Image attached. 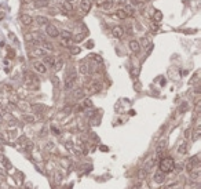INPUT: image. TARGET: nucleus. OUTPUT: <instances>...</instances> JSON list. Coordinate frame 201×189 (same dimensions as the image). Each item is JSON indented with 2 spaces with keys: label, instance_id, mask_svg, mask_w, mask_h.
<instances>
[{
  "label": "nucleus",
  "instance_id": "1",
  "mask_svg": "<svg viewBox=\"0 0 201 189\" xmlns=\"http://www.w3.org/2000/svg\"><path fill=\"white\" fill-rule=\"evenodd\" d=\"M174 168H175V162L172 158L161 159V162H160V171H163V173H171V171H174Z\"/></svg>",
  "mask_w": 201,
  "mask_h": 189
},
{
  "label": "nucleus",
  "instance_id": "2",
  "mask_svg": "<svg viewBox=\"0 0 201 189\" xmlns=\"http://www.w3.org/2000/svg\"><path fill=\"white\" fill-rule=\"evenodd\" d=\"M76 79H77L76 72H74V70H72L70 73H68L66 79H65V87H66V89H72V87H73V84L76 83Z\"/></svg>",
  "mask_w": 201,
  "mask_h": 189
},
{
  "label": "nucleus",
  "instance_id": "3",
  "mask_svg": "<svg viewBox=\"0 0 201 189\" xmlns=\"http://www.w3.org/2000/svg\"><path fill=\"white\" fill-rule=\"evenodd\" d=\"M46 33H47L50 37H58L59 36V31L58 28L53 25V24H47L46 25Z\"/></svg>",
  "mask_w": 201,
  "mask_h": 189
},
{
  "label": "nucleus",
  "instance_id": "4",
  "mask_svg": "<svg viewBox=\"0 0 201 189\" xmlns=\"http://www.w3.org/2000/svg\"><path fill=\"white\" fill-rule=\"evenodd\" d=\"M61 10H62L64 14H72V13H73V4L69 3V1H64V3L61 4Z\"/></svg>",
  "mask_w": 201,
  "mask_h": 189
},
{
  "label": "nucleus",
  "instance_id": "5",
  "mask_svg": "<svg viewBox=\"0 0 201 189\" xmlns=\"http://www.w3.org/2000/svg\"><path fill=\"white\" fill-rule=\"evenodd\" d=\"M80 8L84 14H87L91 8V0H80Z\"/></svg>",
  "mask_w": 201,
  "mask_h": 189
},
{
  "label": "nucleus",
  "instance_id": "6",
  "mask_svg": "<svg viewBox=\"0 0 201 189\" xmlns=\"http://www.w3.org/2000/svg\"><path fill=\"white\" fill-rule=\"evenodd\" d=\"M112 35H113V37H116V39H121L124 36V29L121 27H114L112 29Z\"/></svg>",
  "mask_w": 201,
  "mask_h": 189
},
{
  "label": "nucleus",
  "instance_id": "7",
  "mask_svg": "<svg viewBox=\"0 0 201 189\" xmlns=\"http://www.w3.org/2000/svg\"><path fill=\"white\" fill-rule=\"evenodd\" d=\"M130 50L132 51V53H135V54H138L139 51H141V44H139V42L138 40H131L130 42Z\"/></svg>",
  "mask_w": 201,
  "mask_h": 189
},
{
  "label": "nucleus",
  "instance_id": "8",
  "mask_svg": "<svg viewBox=\"0 0 201 189\" xmlns=\"http://www.w3.org/2000/svg\"><path fill=\"white\" fill-rule=\"evenodd\" d=\"M196 166H198V160H197V158L194 156V158H191L190 160H189L187 166H186V170L190 173V171H193V170H194V167H196Z\"/></svg>",
  "mask_w": 201,
  "mask_h": 189
},
{
  "label": "nucleus",
  "instance_id": "9",
  "mask_svg": "<svg viewBox=\"0 0 201 189\" xmlns=\"http://www.w3.org/2000/svg\"><path fill=\"white\" fill-rule=\"evenodd\" d=\"M100 89H102L100 83H98V82H94V83L90 84V87H88V93L94 94V93H98V91H100Z\"/></svg>",
  "mask_w": 201,
  "mask_h": 189
},
{
  "label": "nucleus",
  "instance_id": "10",
  "mask_svg": "<svg viewBox=\"0 0 201 189\" xmlns=\"http://www.w3.org/2000/svg\"><path fill=\"white\" fill-rule=\"evenodd\" d=\"M21 22L24 24V25H32L33 18L30 15H28V14H22L21 15Z\"/></svg>",
  "mask_w": 201,
  "mask_h": 189
},
{
  "label": "nucleus",
  "instance_id": "11",
  "mask_svg": "<svg viewBox=\"0 0 201 189\" xmlns=\"http://www.w3.org/2000/svg\"><path fill=\"white\" fill-rule=\"evenodd\" d=\"M35 69H36L39 73H46L47 72V68L43 62H35Z\"/></svg>",
  "mask_w": 201,
  "mask_h": 189
},
{
  "label": "nucleus",
  "instance_id": "12",
  "mask_svg": "<svg viewBox=\"0 0 201 189\" xmlns=\"http://www.w3.org/2000/svg\"><path fill=\"white\" fill-rule=\"evenodd\" d=\"M116 15L119 17L120 20H127L128 17H130V14H128V13L124 10V8H119V10L116 11Z\"/></svg>",
  "mask_w": 201,
  "mask_h": 189
},
{
  "label": "nucleus",
  "instance_id": "13",
  "mask_svg": "<svg viewBox=\"0 0 201 189\" xmlns=\"http://www.w3.org/2000/svg\"><path fill=\"white\" fill-rule=\"evenodd\" d=\"M24 77H25V82H26V84H29V86H30V84H33V83H37V79H36V77H33L32 75L29 73V72H26Z\"/></svg>",
  "mask_w": 201,
  "mask_h": 189
},
{
  "label": "nucleus",
  "instance_id": "14",
  "mask_svg": "<svg viewBox=\"0 0 201 189\" xmlns=\"http://www.w3.org/2000/svg\"><path fill=\"white\" fill-rule=\"evenodd\" d=\"M40 42H42V46H43V48H46V50H48V51H53L54 50V46L51 44L50 42H47V40H44V39H40Z\"/></svg>",
  "mask_w": 201,
  "mask_h": 189
},
{
  "label": "nucleus",
  "instance_id": "15",
  "mask_svg": "<svg viewBox=\"0 0 201 189\" xmlns=\"http://www.w3.org/2000/svg\"><path fill=\"white\" fill-rule=\"evenodd\" d=\"M164 174H163V171H157V173L154 174V181L156 182H159V184H161V182H164Z\"/></svg>",
  "mask_w": 201,
  "mask_h": 189
},
{
  "label": "nucleus",
  "instance_id": "16",
  "mask_svg": "<svg viewBox=\"0 0 201 189\" xmlns=\"http://www.w3.org/2000/svg\"><path fill=\"white\" fill-rule=\"evenodd\" d=\"M167 146V141L165 139H160L159 144H157V153H161Z\"/></svg>",
  "mask_w": 201,
  "mask_h": 189
},
{
  "label": "nucleus",
  "instance_id": "17",
  "mask_svg": "<svg viewBox=\"0 0 201 189\" xmlns=\"http://www.w3.org/2000/svg\"><path fill=\"white\" fill-rule=\"evenodd\" d=\"M54 62H55V58L54 57H51V55H46V57H44V65L54 66Z\"/></svg>",
  "mask_w": 201,
  "mask_h": 189
},
{
  "label": "nucleus",
  "instance_id": "18",
  "mask_svg": "<svg viewBox=\"0 0 201 189\" xmlns=\"http://www.w3.org/2000/svg\"><path fill=\"white\" fill-rule=\"evenodd\" d=\"M79 70H80V73L81 75H87L88 73V65L85 62H81L80 63V66H79Z\"/></svg>",
  "mask_w": 201,
  "mask_h": 189
},
{
  "label": "nucleus",
  "instance_id": "19",
  "mask_svg": "<svg viewBox=\"0 0 201 189\" xmlns=\"http://www.w3.org/2000/svg\"><path fill=\"white\" fill-rule=\"evenodd\" d=\"M62 63H64V61H62V58H55V62H54V68H55V70H59V69L62 68Z\"/></svg>",
  "mask_w": 201,
  "mask_h": 189
},
{
  "label": "nucleus",
  "instance_id": "20",
  "mask_svg": "<svg viewBox=\"0 0 201 189\" xmlns=\"http://www.w3.org/2000/svg\"><path fill=\"white\" fill-rule=\"evenodd\" d=\"M61 46H64V47H66V48H69L72 44H70V39H65V37H61Z\"/></svg>",
  "mask_w": 201,
  "mask_h": 189
},
{
  "label": "nucleus",
  "instance_id": "21",
  "mask_svg": "<svg viewBox=\"0 0 201 189\" xmlns=\"http://www.w3.org/2000/svg\"><path fill=\"white\" fill-rule=\"evenodd\" d=\"M161 20H163V13H161V11H156V13H154V17H153V21L160 22Z\"/></svg>",
  "mask_w": 201,
  "mask_h": 189
},
{
  "label": "nucleus",
  "instance_id": "22",
  "mask_svg": "<svg viewBox=\"0 0 201 189\" xmlns=\"http://www.w3.org/2000/svg\"><path fill=\"white\" fill-rule=\"evenodd\" d=\"M59 37H65V39H70L72 40V33L68 31H62L59 32Z\"/></svg>",
  "mask_w": 201,
  "mask_h": 189
},
{
  "label": "nucleus",
  "instance_id": "23",
  "mask_svg": "<svg viewBox=\"0 0 201 189\" xmlns=\"http://www.w3.org/2000/svg\"><path fill=\"white\" fill-rule=\"evenodd\" d=\"M24 148H25V151H32V149H33V142L28 141L26 138H25V144H24Z\"/></svg>",
  "mask_w": 201,
  "mask_h": 189
},
{
  "label": "nucleus",
  "instance_id": "24",
  "mask_svg": "<svg viewBox=\"0 0 201 189\" xmlns=\"http://www.w3.org/2000/svg\"><path fill=\"white\" fill-rule=\"evenodd\" d=\"M96 6H102V7H109L110 3H109V0H96Z\"/></svg>",
  "mask_w": 201,
  "mask_h": 189
},
{
  "label": "nucleus",
  "instance_id": "25",
  "mask_svg": "<svg viewBox=\"0 0 201 189\" xmlns=\"http://www.w3.org/2000/svg\"><path fill=\"white\" fill-rule=\"evenodd\" d=\"M90 58L94 61V62H96V63H100L102 62V57L100 55H98V54H92V55H90Z\"/></svg>",
  "mask_w": 201,
  "mask_h": 189
},
{
  "label": "nucleus",
  "instance_id": "26",
  "mask_svg": "<svg viewBox=\"0 0 201 189\" xmlns=\"http://www.w3.org/2000/svg\"><path fill=\"white\" fill-rule=\"evenodd\" d=\"M36 20H37V22H39L40 25H47L48 24V20L47 18H44V17H37Z\"/></svg>",
  "mask_w": 201,
  "mask_h": 189
},
{
  "label": "nucleus",
  "instance_id": "27",
  "mask_svg": "<svg viewBox=\"0 0 201 189\" xmlns=\"http://www.w3.org/2000/svg\"><path fill=\"white\" fill-rule=\"evenodd\" d=\"M83 97H84V94H83V90H77V91L74 93V98H76V100L83 98Z\"/></svg>",
  "mask_w": 201,
  "mask_h": 189
},
{
  "label": "nucleus",
  "instance_id": "28",
  "mask_svg": "<svg viewBox=\"0 0 201 189\" xmlns=\"http://www.w3.org/2000/svg\"><path fill=\"white\" fill-rule=\"evenodd\" d=\"M186 148H187V145H186V144H182V145L178 148V152L183 155V153H186Z\"/></svg>",
  "mask_w": 201,
  "mask_h": 189
},
{
  "label": "nucleus",
  "instance_id": "29",
  "mask_svg": "<svg viewBox=\"0 0 201 189\" xmlns=\"http://www.w3.org/2000/svg\"><path fill=\"white\" fill-rule=\"evenodd\" d=\"M84 36H85V33H81V35H76V36H74V40H76V42H81V40H83V39H84Z\"/></svg>",
  "mask_w": 201,
  "mask_h": 189
},
{
  "label": "nucleus",
  "instance_id": "30",
  "mask_svg": "<svg viewBox=\"0 0 201 189\" xmlns=\"http://www.w3.org/2000/svg\"><path fill=\"white\" fill-rule=\"evenodd\" d=\"M70 51H72V54H79L80 51H81V48L80 47H72V46H70Z\"/></svg>",
  "mask_w": 201,
  "mask_h": 189
},
{
  "label": "nucleus",
  "instance_id": "31",
  "mask_svg": "<svg viewBox=\"0 0 201 189\" xmlns=\"http://www.w3.org/2000/svg\"><path fill=\"white\" fill-rule=\"evenodd\" d=\"M83 105H84L85 108H91V106H92V102H91V100H84L83 101Z\"/></svg>",
  "mask_w": 201,
  "mask_h": 189
},
{
  "label": "nucleus",
  "instance_id": "32",
  "mask_svg": "<svg viewBox=\"0 0 201 189\" xmlns=\"http://www.w3.org/2000/svg\"><path fill=\"white\" fill-rule=\"evenodd\" d=\"M200 133H201L200 127H197L196 131H194V135H193V138H194V139H198V137H200Z\"/></svg>",
  "mask_w": 201,
  "mask_h": 189
},
{
  "label": "nucleus",
  "instance_id": "33",
  "mask_svg": "<svg viewBox=\"0 0 201 189\" xmlns=\"http://www.w3.org/2000/svg\"><path fill=\"white\" fill-rule=\"evenodd\" d=\"M24 120L28 123H32V121H35V117L33 116H24Z\"/></svg>",
  "mask_w": 201,
  "mask_h": 189
},
{
  "label": "nucleus",
  "instance_id": "34",
  "mask_svg": "<svg viewBox=\"0 0 201 189\" xmlns=\"http://www.w3.org/2000/svg\"><path fill=\"white\" fill-rule=\"evenodd\" d=\"M6 15V11H4V7H0V20H3Z\"/></svg>",
  "mask_w": 201,
  "mask_h": 189
},
{
  "label": "nucleus",
  "instance_id": "35",
  "mask_svg": "<svg viewBox=\"0 0 201 189\" xmlns=\"http://www.w3.org/2000/svg\"><path fill=\"white\" fill-rule=\"evenodd\" d=\"M186 109H187V104H186V102H185V104L182 105V109H180V112H185Z\"/></svg>",
  "mask_w": 201,
  "mask_h": 189
},
{
  "label": "nucleus",
  "instance_id": "36",
  "mask_svg": "<svg viewBox=\"0 0 201 189\" xmlns=\"http://www.w3.org/2000/svg\"><path fill=\"white\" fill-rule=\"evenodd\" d=\"M143 46H145V47H148V46H149V40H148V39H143Z\"/></svg>",
  "mask_w": 201,
  "mask_h": 189
},
{
  "label": "nucleus",
  "instance_id": "37",
  "mask_svg": "<svg viewBox=\"0 0 201 189\" xmlns=\"http://www.w3.org/2000/svg\"><path fill=\"white\" fill-rule=\"evenodd\" d=\"M152 29H153V32H157L159 31V27H156V25L153 24V25H152Z\"/></svg>",
  "mask_w": 201,
  "mask_h": 189
},
{
  "label": "nucleus",
  "instance_id": "38",
  "mask_svg": "<svg viewBox=\"0 0 201 189\" xmlns=\"http://www.w3.org/2000/svg\"><path fill=\"white\" fill-rule=\"evenodd\" d=\"M87 47H88V48H92V47H94V43H92V42L88 43V44H87Z\"/></svg>",
  "mask_w": 201,
  "mask_h": 189
},
{
  "label": "nucleus",
  "instance_id": "39",
  "mask_svg": "<svg viewBox=\"0 0 201 189\" xmlns=\"http://www.w3.org/2000/svg\"><path fill=\"white\" fill-rule=\"evenodd\" d=\"M53 131H54V134H59V130H57L55 127H53Z\"/></svg>",
  "mask_w": 201,
  "mask_h": 189
},
{
  "label": "nucleus",
  "instance_id": "40",
  "mask_svg": "<svg viewBox=\"0 0 201 189\" xmlns=\"http://www.w3.org/2000/svg\"><path fill=\"white\" fill-rule=\"evenodd\" d=\"M178 188V185H172V186H169V188H167V189H176Z\"/></svg>",
  "mask_w": 201,
  "mask_h": 189
},
{
  "label": "nucleus",
  "instance_id": "41",
  "mask_svg": "<svg viewBox=\"0 0 201 189\" xmlns=\"http://www.w3.org/2000/svg\"><path fill=\"white\" fill-rule=\"evenodd\" d=\"M139 186H141V185H139V184H138L137 186H135V185H134V186H132V188H131V189H139Z\"/></svg>",
  "mask_w": 201,
  "mask_h": 189
},
{
  "label": "nucleus",
  "instance_id": "42",
  "mask_svg": "<svg viewBox=\"0 0 201 189\" xmlns=\"http://www.w3.org/2000/svg\"><path fill=\"white\" fill-rule=\"evenodd\" d=\"M120 1H121V3H125V1H127V0H120Z\"/></svg>",
  "mask_w": 201,
  "mask_h": 189
},
{
  "label": "nucleus",
  "instance_id": "43",
  "mask_svg": "<svg viewBox=\"0 0 201 189\" xmlns=\"http://www.w3.org/2000/svg\"><path fill=\"white\" fill-rule=\"evenodd\" d=\"M66 1H69V3H72V1H73V0H66Z\"/></svg>",
  "mask_w": 201,
  "mask_h": 189
},
{
  "label": "nucleus",
  "instance_id": "44",
  "mask_svg": "<svg viewBox=\"0 0 201 189\" xmlns=\"http://www.w3.org/2000/svg\"><path fill=\"white\" fill-rule=\"evenodd\" d=\"M134 1H135V3H138V1H139V0H134Z\"/></svg>",
  "mask_w": 201,
  "mask_h": 189
}]
</instances>
